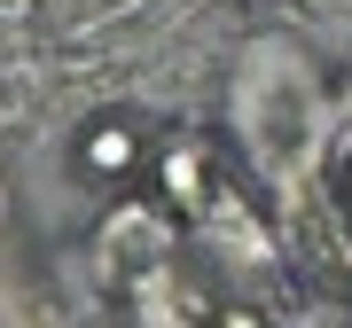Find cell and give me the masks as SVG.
<instances>
[{
  "label": "cell",
  "instance_id": "7a4b0ae2",
  "mask_svg": "<svg viewBox=\"0 0 352 328\" xmlns=\"http://www.w3.org/2000/svg\"><path fill=\"white\" fill-rule=\"evenodd\" d=\"M0 211H8V196H0Z\"/></svg>",
  "mask_w": 352,
  "mask_h": 328
},
{
  "label": "cell",
  "instance_id": "6da1fadb",
  "mask_svg": "<svg viewBox=\"0 0 352 328\" xmlns=\"http://www.w3.org/2000/svg\"><path fill=\"white\" fill-rule=\"evenodd\" d=\"M126 156H133V133H126V126H102V133H87V164H102V172H118Z\"/></svg>",
  "mask_w": 352,
  "mask_h": 328
}]
</instances>
